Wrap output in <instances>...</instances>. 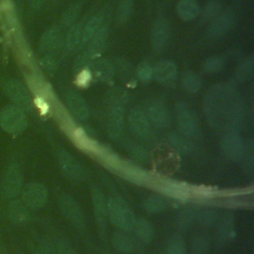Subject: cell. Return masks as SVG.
<instances>
[{
	"instance_id": "obj_22",
	"label": "cell",
	"mask_w": 254,
	"mask_h": 254,
	"mask_svg": "<svg viewBox=\"0 0 254 254\" xmlns=\"http://www.w3.org/2000/svg\"><path fill=\"white\" fill-rule=\"evenodd\" d=\"M160 190L166 195L177 199H186L189 196L187 187L176 182H164L160 185Z\"/></svg>"
},
{
	"instance_id": "obj_24",
	"label": "cell",
	"mask_w": 254,
	"mask_h": 254,
	"mask_svg": "<svg viewBox=\"0 0 254 254\" xmlns=\"http://www.w3.org/2000/svg\"><path fill=\"white\" fill-rule=\"evenodd\" d=\"M101 26H102V17H101V15H94L91 18H89L86 21V23L82 25L80 46L85 45Z\"/></svg>"
},
{
	"instance_id": "obj_41",
	"label": "cell",
	"mask_w": 254,
	"mask_h": 254,
	"mask_svg": "<svg viewBox=\"0 0 254 254\" xmlns=\"http://www.w3.org/2000/svg\"><path fill=\"white\" fill-rule=\"evenodd\" d=\"M42 64L44 65L45 68H47L49 70H53L56 67V62L50 56H46L45 58H43Z\"/></svg>"
},
{
	"instance_id": "obj_34",
	"label": "cell",
	"mask_w": 254,
	"mask_h": 254,
	"mask_svg": "<svg viewBox=\"0 0 254 254\" xmlns=\"http://www.w3.org/2000/svg\"><path fill=\"white\" fill-rule=\"evenodd\" d=\"M253 72V61L251 59L244 61L240 66L238 67V69L236 70L234 77L237 81H241V80H245L247 78H249L252 75Z\"/></svg>"
},
{
	"instance_id": "obj_21",
	"label": "cell",
	"mask_w": 254,
	"mask_h": 254,
	"mask_svg": "<svg viewBox=\"0 0 254 254\" xmlns=\"http://www.w3.org/2000/svg\"><path fill=\"white\" fill-rule=\"evenodd\" d=\"M62 42V33L58 27H53L47 30L41 40H40V48L42 51H52L56 49Z\"/></svg>"
},
{
	"instance_id": "obj_38",
	"label": "cell",
	"mask_w": 254,
	"mask_h": 254,
	"mask_svg": "<svg viewBox=\"0 0 254 254\" xmlns=\"http://www.w3.org/2000/svg\"><path fill=\"white\" fill-rule=\"evenodd\" d=\"M78 11H79V5L70 6V7L64 12V14L63 15V19H62L63 25H64V26H71V24L74 22L75 18L77 17Z\"/></svg>"
},
{
	"instance_id": "obj_29",
	"label": "cell",
	"mask_w": 254,
	"mask_h": 254,
	"mask_svg": "<svg viewBox=\"0 0 254 254\" xmlns=\"http://www.w3.org/2000/svg\"><path fill=\"white\" fill-rule=\"evenodd\" d=\"M73 139L76 143V145L78 147H80L81 149L84 150H88V151H93V150H97L96 149V144H94V142L87 137V135L80 129H76L73 133Z\"/></svg>"
},
{
	"instance_id": "obj_16",
	"label": "cell",
	"mask_w": 254,
	"mask_h": 254,
	"mask_svg": "<svg viewBox=\"0 0 254 254\" xmlns=\"http://www.w3.org/2000/svg\"><path fill=\"white\" fill-rule=\"evenodd\" d=\"M66 104L71 113L78 119H85L89 115V107L85 100L75 92H68L65 96Z\"/></svg>"
},
{
	"instance_id": "obj_1",
	"label": "cell",
	"mask_w": 254,
	"mask_h": 254,
	"mask_svg": "<svg viewBox=\"0 0 254 254\" xmlns=\"http://www.w3.org/2000/svg\"><path fill=\"white\" fill-rule=\"evenodd\" d=\"M236 92L231 86L220 84L215 86L208 94L206 113L213 125L237 122L240 112Z\"/></svg>"
},
{
	"instance_id": "obj_25",
	"label": "cell",
	"mask_w": 254,
	"mask_h": 254,
	"mask_svg": "<svg viewBox=\"0 0 254 254\" xmlns=\"http://www.w3.org/2000/svg\"><path fill=\"white\" fill-rule=\"evenodd\" d=\"M82 24L76 23L70 26L64 39V48L67 52L74 50L77 46H80Z\"/></svg>"
},
{
	"instance_id": "obj_42",
	"label": "cell",
	"mask_w": 254,
	"mask_h": 254,
	"mask_svg": "<svg viewBox=\"0 0 254 254\" xmlns=\"http://www.w3.org/2000/svg\"><path fill=\"white\" fill-rule=\"evenodd\" d=\"M59 254H76L72 248H70L66 243L61 242L58 247Z\"/></svg>"
},
{
	"instance_id": "obj_39",
	"label": "cell",
	"mask_w": 254,
	"mask_h": 254,
	"mask_svg": "<svg viewBox=\"0 0 254 254\" xmlns=\"http://www.w3.org/2000/svg\"><path fill=\"white\" fill-rule=\"evenodd\" d=\"M170 143L179 152H186V151L189 150L188 142L179 135H171L170 136Z\"/></svg>"
},
{
	"instance_id": "obj_20",
	"label": "cell",
	"mask_w": 254,
	"mask_h": 254,
	"mask_svg": "<svg viewBox=\"0 0 254 254\" xmlns=\"http://www.w3.org/2000/svg\"><path fill=\"white\" fill-rule=\"evenodd\" d=\"M148 119L157 127L163 128L168 123V109L161 102H154L148 108Z\"/></svg>"
},
{
	"instance_id": "obj_19",
	"label": "cell",
	"mask_w": 254,
	"mask_h": 254,
	"mask_svg": "<svg viewBox=\"0 0 254 254\" xmlns=\"http://www.w3.org/2000/svg\"><path fill=\"white\" fill-rule=\"evenodd\" d=\"M92 204L95 219L100 227L106 225L107 219V202L104 198V195L99 190H94L92 194Z\"/></svg>"
},
{
	"instance_id": "obj_37",
	"label": "cell",
	"mask_w": 254,
	"mask_h": 254,
	"mask_svg": "<svg viewBox=\"0 0 254 254\" xmlns=\"http://www.w3.org/2000/svg\"><path fill=\"white\" fill-rule=\"evenodd\" d=\"M223 60L217 57H212L208 58L204 64H203V68L209 72V73H216L220 71L223 67Z\"/></svg>"
},
{
	"instance_id": "obj_18",
	"label": "cell",
	"mask_w": 254,
	"mask_h": 254,
	"mask_svg": "<svg viewBox=\"0 0 254 254\" xmlns=\"http://www.w3.org/2000/svg\"><path fill=\"white\" fill-rule=\"evenodd\" d=\"M178 125L181 132L188 137H194L197 134V124L192 113L188 109H182L178 113Z\"/></svg>"
},
{
	"instance_id": "obj_35",
	"label": "cell",
	"mask_w": 254,
	"mask_h": 254,
	"mask_svg": "<svg viewBox=\"0 0 254 254\" xmlns=\"http://www.w3.org/2000/svg\"><path fill=\"white\" fill-rule=\"evenodd\" d=\"M167 254H186V245L184 240L179 236L171 238L168 242Z\"/></svg>"
},
{
	"instance_id": "obj_8",
	"label": "cell",
	"mask_w": 254,
	"mask_h": 254,
	"mask_svg": "<svg viewBox=\"0 0 254 254\" xmlns=\"http://www.w3.org/2000/svg\"><path fill=\"white\" fill-rule=\"evenodd\" d=\"M128 122L132 133L136 137L140 139H146L150 136L151 126L149 123V119L142 110L138 108L133 109L129 114Z\"/></svg>"
},
{
	"instance_id": "obj_28",
	"label": "cell",
	"mask_w": 254,
	"mask_h": 254,
	"mask_svg": "<svg viewBox=\"0 0 254 254\" xmlns=\"http://www.w3.org/2000/svg\"><path fill=\"white\" fill-rule=\"evenodd\" d=\"M134 228L136 230V233L138 237L144 241V242H150L153 237H154V228L153 225L145 220V219H140L135 222Z\"/></svg>"
},
{
	"instance_id": "obj_3",
	"label": "cell",
	"mask_w": 254,
	"mask_h": 254,
	"mask_svg": "<svg viewBox=\"0 0 254 254\" xmlns=\"http://www.w3.org/2000/svg\"><path fill=\"white\" fill-rule=\"evenodd\" d=\"M27 122L25 111L15 105H7L1 110L0 126L9 134L17 135L23 132Z\"/></svg>"
},
{
	"instance_id": "obj_33",
	"label": "cell",
	"mask_w": 254,
	"mask_h": 254,
	"mask_svg": "<svg viewBox=\"0 0 254 254\" xmlns=\"http://www.w3.org/2000/svg\"><path fill=\"white\" fill-rule=\"evenodd\" d=\"M133 12V0H121L118 6L117 18L120 23H124L129 20Z\"/></svg>"
},
{
	"instance_id": "obj_26",
	"label": "cell",
	"mask_w": 254,
	"mask_h": 254,
	"mask_svg": "<svg viewBox=\"0 0 254 254\" xmlns=\"http://www.w3.org/2000/svg\"><path fill=\"white\" fill-rule=\"evenodd\" d=\"M8 216L14 223H22L26 221L28 217L26 205L19 200H13L8 206Z\"/></svg>"
},
{
	"instance_id": "obj_9",
	"label": "cell",
	"mask_w": 254,
	"mask_h": 254,
	"mask_svg": "<svg viewBox=\"0 0 254 254\" xmlns=\"http://www.w3.org/2000/svg\"><path fill=\"white\" fill-rule=\"evenodd\" d=\"M60 208L63 214L76 227L82 228L84 226V219L82 212L76 203V201L68 196V195H62L59 200Z\"/></svg>"
},
{
	"instance_id": "obj_40",
	"label": "cell",
	"mask_w": 254,
	"mask_h": 254,
	"mask_svg": "<svg viewBox=\"0 0 254 254\" xmlns=\"http://www.w3.org/2000/svg\"><path fill=\"white\" fill-rule=\"evenodd\" d=\"M137 74L142 80H150L153 77V67L148 64H141L137 68Z\"/></svg>"
},
{
	"instance_id": "obj_11",
	"label": "cell",
	"mask_w": 254,
	"mask_h": 254,
	"mask_svg": "<svg viewBox=\"0 0 254 254\" xmlns=\"http://www.w3.org/2000/svg\"><path fill=\"white\" fill-rule=\"evenodd\" d=\"M107 36H108V30L105 26H101L95 34L90 38V40L87 42L88 46L83 55L90 61L95 56L99 55L105 48L106 42H107Z\"/></svg>"
},
{
	"instance_id": "obj_30",
	"label": "cell",
	"mask_w": 254,
	"mask_h": 254,
	"mask_svg": "<svg viewBox=\"0 0 254 254\" xmlns=\"http://www.w3.org/2000/svg\"><path fill=\"white\" fill-rule=\"evenodd\" d=\"M94 73L101 80H108L113 75L112 65L105 60L97 62L94 65Z\"/></svg>"
},
{
	"instance_id": "obj_36",
	"label": "cell",
	"mask_w": 254,
	"mask_h": 254,
	"mask_svg": "<svg viewBox=\"0 0 254 254\" xmlns=\"http://www.w3.org/2000/svg\"><path fill=\"white\" fill-rule=\"evenodd\" d=\"M220 11V4L218 2L215 1H210L208 2L203 10H202V20L203 21H209V20H213Z\"/></svg>"
},
{
	"instance_id": "obj_23",
	"label": "cell",
	"mask_w": 254,
	"mask_h": 254,
	"mask_svg": "<svg viewBox=\"0 0 254 254\" xmlns=\"http://www.w3.org/2000/svg\"><path fill=\"white\" fill-rule=\"evenodd\" d=\"M179 16L187 21L195 19L199 14V7L195 0H180L177 4Z\"/></svg>"
},
{
	"instance_id": "obj_13",
	"label": "cell",
	"mask_w": 254,
	"mask_h": 254,
	"mask_svg": "<svg viewBox=\"0 0 254 254\" xmlns=\"http://www.w3.org/2000/svg\"><path fill=\"white\" fill-rule=\"evenodd\" d=\"M177 65L172 61H161L153 67V77L160 82H171L177 76Z\"/></svg>"
},
{
	"instance_id": "obj_7",
	"label": "cell",
	"mask_w": 254,
	"mask_h": 254,
	"mask_svg": "<svg viewBox=\"0 0 254 254\" xmlns=\"http://www.w3.org/2000/svg\"><path fill=\"white\" fill-rule=\"evenodd\" d=\"M48 198V190L41 183H31L23 190V203L32 209H38L45 205Z\"/></svg>"
},
{
	"instance_id": "obj_14",
	"label": "cell",
	"mask_w": 254,
	"mask_h": 254,
	"mask_svg": "<svg viewBox=\"0 0 254 254\" xmlns=\"http://www.w3.org/2000/svg\"><path fill=\"white\" fill-rule=\"evenodd\" d=\"M124 123V111L120 105L114 106L108 116L107 131L110 137L117 139L121 136Z\"/></svg>"
},
{
	"instance_id": "obj_17",
	"label": "cell",
	"mask_w": 254,
	"mask_h": 254,
	"mask_svg": "<svg viewBox=\"0 0 254 254\" xmlns=\"http://www.w3.org/2000/svg\"><path fill=\"white\" fill-rule=\"evenodd\" d=\"M234 16L230 11H225L218 14L209 27V35L212 37H218L225 34L232 26Z\"/></svg>"
},
{
	"instance_id": "obj_4",
	"label": "cell",
	"mask_w": 254,
	"mask_h": 254,
	"mask_svg": "<svg viewBox=\"0 0 254 254\" xmlns=\"http://www.w3.org/2000/svg\"><path fill=\"white\" fill-rule=\"evenodd\" d=\"M4 90L7 97L13 104L22 110H30L32 108V99L26 86L17 79H8L5 82Z\"/></svg>"
},
{
	"instance_id": "obj_15",
	"label": "cell",
	"mask_w": 254,
	"mask_h": 254,
	"mask_svg": "<svg viewBox=\"0 0 254 254\" xmlns=\"http://www.w3.org/2000/svg\"><path fill=\"white\" fill-rule=\"evenodd\" d=\"M223 150L232 159H239L244 151V144L240 135L236 132H229L223 139Z\"/></svg>"
},
{
	"instance_id": "obj_10",
	"label": "cell",
	"mask_w": 254,
	"mask_h": 254,
	"mask_svg": "<svg viewBox=\"0 0 254 254\" xmlns=\"http://www.w3.org/2000/svg\"><path fill=\"white\" fill-rule=\"evenodd\" d=\"M58 160L63 172L65 174L66 177L75 181H79L82 179L83 170L79 163L69 153L64 150L61 151L58 155Z\"/></svg>"
},
{
	"instance_id": "obj_31",
	"label": "cell",
	"mask_w": 254,
	"mask_h": 254,
	"mask_svg": "<svg viewBox=\"0 0 254 254\" xmlns=\"http://www.w3.org/2000/svg\"><path fill=\"white\" fill-rule=\"evenodd\" d=\"M112 243L114 245V248L120 252H129L132 249V241L124 233H115L112 239Z\"/></svg>"
},
{
	"instance_id": "obj_12",
	"label": "cell",
	"mask_w": 254,
	"mask_h": 254,
	"mask_svg": "<svg viewBox=\"0 0 254 254\" xmlns=\"http://www.w3.org/2000/svg\"><path fill=\"white\" fill-rule=\"evenodd\" d=\"M170 36V27L167 21L159 20L155 23L152 29L151 43L155 51L161 52L168 44Z\"/></svg>"
},
{
	"instance_id": "obj_2",
	"label": "cell",
	"mask_w": 254,
	"mask_h": 254,
	"mask_svg": "<svg viewBox=\"0 0 254 254\" xmlns=\"http://www.w3.org/2000/svg\"><path fill=\"white\" fill-rule=\"evenodd\" d=\"M107 215L116 226L123 230L134 228L135 216L127 203L120 197H110L107 201Z\"/></svg>"
},
{
	"instance_id": "obj_6",
	"label": "cell",
	"mask_w": 254,
	"mask_h": 254,
	"mask_svg": "<svg viewBox=\"0 0 254 254\" xmlns=\"http://www.w3.org/2000/svg\"><path fill=\"white\" fill-rule=\"evenodd\" d=\"M23 186V175L21 168L17 164L8 167L2 185V190L6 197L13 198L19 194Z\"/></svg>"
},
{
	"instance_id": "obj_5",
	"label": "cell",
	"mask_w": 254,
	"mask_h": 254,
	"mask_svg": "<svg viewBox=\"0 0 254 254\" xmlns=\"http://www.w3.org/2000/svg\"><path fill=\"white\" fill-rule=\"evenodd\" d=\"M108 163L122 177L134 184L145 185L148 182L147 174L134 165L122 162L118 158L112 156L108 159Z\"/></svg>"
},
{
	"instance_id": "obj_32",
	"label": "cell",
	"mask_w": 254,
	"mask_h": 254,
	"mask_svg": "<svg viewBox=\"0 0 254 254\" xmlns=\"http://www.w3.org/2000/svg\"><path fill=\"white\" fill-rule=\"evenodd\" d=\"M166 208V203L159 195H151L145 201V209L151 213H158Z\"/></svg>"
},
{
	"instance_id": "obj_43",
	"label": "cell",
	"mask_w": 254,
	"mask_h": 254,
	"mask_svg": "<svg viewBox=\"0 0 254 254\" xmlns=\"http://www.w3.org/2000/svg\"><path fill=\"white\" fill-rule=\"evenodd\" d=\"M46 1L47 0H31V7L35 10L40 9L46 3Z\"/></svg>"
},
{
	"instance_id": "obj_27",
	"label": "cell",
	"mask_w": 254,
	"mask_h": 254,
	"mask_svg": "<svg viewBox=\"0 0 254 254\" xmlns=\"http://www.w3.org/2000/svg\"><path fill=\"white\" fill-rule=\"evenodd\" d=\"M182 83L184 88L189 92H196L202 86V79L194 71H188L184 74Z\"/></svg>"
}]
</instances>
